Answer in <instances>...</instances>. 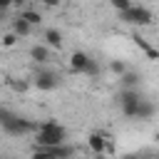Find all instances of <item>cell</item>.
<instances>
[{
    "mask_svg": "<svg viewBox=\"0 0 159 159\" xmlns=\"http://www.w3.org/2000/svg\"><path fill=\"white\" fill-rule=\"evenodd\" d=\"M40 127V122H32L7 107H0V129L10 137H27V134H35Z\"/></svg>",
    "mask_w": 159,
    "mask_h": 159,
    "instance_id": "1",
    "label": "cell"
},
{
    "mask_svg": "<svg viewBox=\"0 0 159 159\" xmlns=\"http://www.w3.org/2000/svg\"><path fill=\"white\" fill-rule=\"evenodd\" d=\"M67 142V129L60 124V122H40L37 132H35V144H45V147H52V144H62Z\"/></svg>",
    "mask_w": 159,
    "mask_h": 159,
    "instance_id": "2",
    "label": "cell"
},
{
    "mask_svg": "<svg viewBox=\"0 0 159 159\" xmlns=\"http://www.w3.org/2000/svg\"><path fill=\"white\" fill-rule=\"evenodd\" d=\"M62 84V72H57L55 67L40 65V70L32 75V87L40 92H55Z\"/></svg>",
    "mask_w": 159,
    "mask_h": 159,
    "instance_id": "3",
    "label": "cell"
},
{
    "mask_svg": "<svg viewBox=\"0 0 159 159\" xmlns=\"http://www.w3.org/2000/svg\"><path fill=\"white\" fill-rule=\"evenodd\" d=\"M119 20H122L124 25H132V27H147V25L154 22V15H152L149 7H144V5H134V2H132L127 10L119 12Z\"/></svg>",
    "mask_w": 159,
    "mask_h": 159,
    "instance_id": "4",
    "label": "cell"
},
{
    "mask_svg": "<svg viewBox=\"0 0 159 159\" xmlns=\"http://www.w3.org/2000/svg\"><path fill=\"white\" fill-rule=\"evenodd\" d=\"M144 94L139 92V87H119V94H117V102H119V109L124 117L134 119L137 117V107H139V99Z\"/></svg>",
    "mask_w": 159,
    "mask_h": 159,
    "instance_id": "5",
    "label": "cell"
},
{
    "mask_svg": "<svg viewBox=\"0 0 159 159\" xmlns=\"http://www.w3.org/2000/svg\"><path fill=\"white\" fill-rule=\"evenodd\" d=\"M75 154H77V149H75L72 144H67V142H62V144H52V147L35 144V149H32V157H37V159H45V157L67 159V157H75Z\"/></svg>",
    "mask_w": 159,
    "mask_h": 159,
    "instance_id": "6",
    "label": "cell"
},
{
    "mask_svg": "<svg viewBox=\"0 0 159 159\" xmlns=\"http://www.w3.org/2000/svg\"><path fill=\"white\" fill-rule=\"evenodd\" d=\"M109 139H107V134L104 132H89L87 134V147H89V152L92 154H112V147L107 144Z\"/></svg>",
    "mask_w": 159,
    "mask_h": 159,
    "instance_id": "7",
    "label": "cell"
},
{
    "mask_svg": "<svg viewBox=\"0 0 159 159\" xmlns=\"http://www.w3.org/2000/svg\"><path fill=\"white\" fill-rule=\"evenodd\" d=\"M52 47L50 45H45V42H35L30 50H27V55H30V60L32 62H37V65H50L52 62Z\"/></svg>",
    "mask_w": 159,
    "mask_h": 159,
    "instance_id": "8",
    "label": "cell"
},
{
    "mask_svg": "<svg viewBox=\"0 0 159 159\" xmlns=\"http://www.w3.org/2000/svg\"><path fill=\"white\" fill-rule=\"evenodd\" d=\"M89 55L87 52H82V50H75L72 55H70V70L75 72V75H84V70H87V65H89Z\"/></svg>",
    "mask_w": 159,
    "mask_h": 159,
    "instance_id": "9",
    "label": "cell"
},
{
    "mask_svg": "<svg viewBox=\"0 0 159 159\" xmlns=\"http://www.w3.org/2000/svg\"><path fill=\"white\" fill-rule=\"evenodd\" d=\"M154 114H157V104H154L152 99L142 97V99H139V107H137V117H134V119H139V122H149V119H154Z\"/></svg>",
    "mask_w": 159,
    "mask_h": 159,
    "instance_id": "10",
    "label": "cell"
},
{
    "mask_svg": "<svg viewBox=\"0 0 159 159\" xmlns=\"http://www.w3.org/2000/svg\"><path fill=\"white\" fill-rule=\"evenodd\" d=\"M10 30L17 35V37H27V35H32V30H35V25H30L25 17H20V15H15L12 20H10Z\"/></svg>",
    "mask_w": 159,
    "mask_h": 159,
    "instance_id": "11",
    "label": "cell"
},
{
    "mask_svg": "<svg viewBox=\"0 0 159 159\" xmlns=\"http://www.w3.org/2000/svg\"><path fill=\"white\" fill-rule=\"evenodd\" d=\"M132 40H134V45H137V47H139V50L147 55V60H152V62H157V60H159V50H157V47H154V45H152L147 37H142V35H134Z\"/></svg>",
    "mask_w": 159,
    "mask_h": 159,
    "instance_id": "12",
    "label": "cell"
},
{
    "mask_svg": "<svg viewBox=\"0 0 159 159\" xmlns=\"http://www.w3.org/2000/svg\"><path fill=\"white\" fill-rule=\"evenodd\" d=\"M42 42L45 45H50L52 50H62V32L57 30V27H45V32H42Z\"/></svg>",
    "mask_w": 159,
    "mask_h": 159,
    "instance_id": "13",
    "label": "cell"
},
{
    "mask_svg": "<svg viewBox=\"0 0 159 159\" xmlns=\"http://www.w3.org/2000/svg\"><path fill=\"white\" fill-rule=\"evenodd\" d=\"M117 80H119V87H139V84H142V75L134 72V70H127V72L119 75Z\"/></svg>",
    "mask_w": 159,
    "mask_h": 159,
    "instance_id": "14",
    "label": "cell"
},
{
    "mask_svg": "<svg viewBox=\"0 0 159 159\" xmlns=\"http://www.w3.org/2000/svg\"><path fill=\"white\" fill-rule=\"evenodd\" d=\"M17 15H20V17H25V20H27L30 25H35V27H37V25H42V20H45V17H42V12H37V10H32V7H25V10H20Z\"/></svg>",
    "mask_w": 159,
    "mask_h": 159,
    "instance_id": "15",
    "label": "cell"
},
{
    "mask_svg": "<svg viewBox=\"0 0 159 159\" xmlns=\"http://www.w3.org/2000/svg\"><path fill=\"white\" fill-rule=\"evenodd\" d=\"M17 40H20V37H17V35L10 30V32L0 35V47H7V50H10V47H15V45H17Z\"/></svg>",
    "mask_w": 159,
    "mask_h": 159,
    "instance_id": "16",
    "label": "cell"
},
{
    "mask_svg": "<svg viewBox=\"0 0 159 159\" xmlns=\"http://www.w3.org/2000/svg\"><path fill=\"white\" fill-rule=\"evenodd\" d=\"M127 70H129V67H127V62H124V60H112V62H109V72H112L114 77L124 75Z\"/></svg>",
    "mask_w": 159,
    "mask_h": 159,
    "instance_id": "17",
    "label": "cell"
},
{
    "mask_svg": "<svg viewBox=\"0 0 159 159\" xmlns=\"http://www.w3.org/2000/svg\"><path fill=\"white\" fill-rule=\"evenodd\" d=\"M84 75H87V77H97V75H99V62H97L94 57L89 60V65H87V70H84Z\"/></svg>",
    "mask_w": 159,
    "mask_h": 159,
    "instance_id": "18",
    "label": "cell"
},
{
    "mask_svg": "<svg viewBox=\"0 0 159 159\" xmlns=\"http://www.w3.org/2000/svg\"><path fill=\"white\" fill-rule=\"evenodd\" d=\"M109 5H112L117 12H122V10H127V7L132 5V0H109Z\"/></svg>",
    "mask_w": 159,
    "mask_h": 159,
    "instance_id": "19",
    "label": "cell"
},
{
    "mask_svg": "<svg viewBox=\"0 0 159 159\" xmlns=\"http://www.w3.org/2000/svg\"><path fill=\"white\" fill-rule=\"evenodd\" d=\"M12 89H15V92H25V89H27V82H22V80H20V82H12Z\"/></svg>",
    "mask_w": 159,
    "mask_h": 159,
    "instance_id": "20",
    "label": "cell"
},
{
    "mask_svg": "<svg viewBox=\"0 0 159 159\" xmlns=\"http://www.w3.org/2000/svg\"><path fill=\"white\" fill-rule=\"evenodd\" d=\"M12 7H17V10H25V7H27V0H15V2H12Z\"/></svg>",
    "mask_w": 159,
    "mask_h": 159,
    "instance_id": "21",
    "label": "cell"
},
{
    "mask_svg": "<svg viewBox=\"0 0 159 159\" xmlns=\"http://www.w3.org/2000/svg\"><path fill=\"white\" fill-rule=\"evenodd\" d=\"M37 2H42V5H47V7H57V5H60V0H37Z\"/></svg>",
    "mask_w": 159,
    "mask_h": 159,
    "instance_id": "22",
    "label": "cell"
},
{
    "mask_svg": "<svg viewBox=\"0 0 159 159\" xmlns=\"http://www.w3.org/2000/svg\"><path fill=\"white\" fill-rule=\"evenodd\" d=\"M12 2H15V0H0V7H7V10H10Z\"/></svg>",
    "mask_w": 159,
    "mask_h": 159,
    "instance_id": "23",
    "label": "cell"
},
{
    "mask_svg": "<svg viewBox=\"0 0 159 159\" xmlns=\"http://www.w3.org/2000/svg\"><path fill=\"white\" fill-rule=\"evenodd\" d=\"M7 20V7H0V22Z\"/></svg>",
    "mask_w": 159,
    "mask_h": 159,
    "instance_id": "24",
    "label": "cell"
}]
</instances>
